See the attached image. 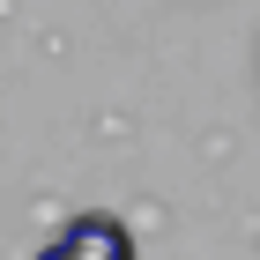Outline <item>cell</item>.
<instances>
[{
  "mask_svg": "<svg viewBox=\"0 0 260 260\" xmlns=\"http://www.w3.org/2000/svg\"><path fill=\"white\" fill-rule=\"evenodd\" d=\"M38 260H134V231L119 216H75Z\"/></svg>",
  "mask_w": 260,
  "mask_h": 260,
  "instance_id": "6da1fadb",
  "label": "cell"
}]
</instances>
